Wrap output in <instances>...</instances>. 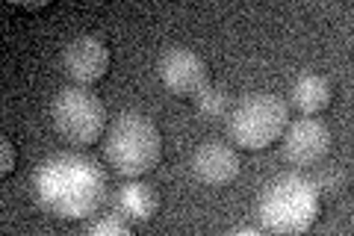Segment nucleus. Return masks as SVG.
Wrapping results in <instances>:
<instances>
[{
	"label": "nucleus",
	"instance_id": "obj_11",
	"mask_svg": "<svg viewBox=\"0 0 354 236\" xmlns=\"http://www.w3.org/2000/svg\"><path fill=\"white\" fill-rule=\"evenodd\" d=\"M334 89L330 80L322 74H301L290 89V107L298 109L301 116H319L330 107Z\"/></svg>",
	"mask_w": 354,
	"mask_h": 236
},
{
	"label": "nucleus",
	"instance_id": "obj_10",
	"mask_svg": "<svg viewBox=\"0 0 354 236\" xmlns=\"http://www.w3.org/2000/svg\"><path fill=\"white\" fill-rule=\"evenodd\" d=\"M115 210H118V216L127 219L130 224H148L160 210V192L142 181H130L118 189Z\"/></svg>",
	"mask_w": 354,
	"mask_h": 236
},
{
	"label": "nucleus",
	"instance_id": "obj_7",
	"mask_svg": "<svg viewBox=\"0 0 354 236\" xmlns=\"http://www.w3.org/2000/svg\"><path fill=\"white\" fill-rule=\"evenodd\" d=\"M281 151L283 160L295 168H310L319 165L330 151V130L325 121L319 118H298L292 125H286L281 136Z\"/></svg>",
	"mask_w": 354,
	"mask_h": 236
},
{
	"label": "nucleus",
	"instance_id": "obj_14",
	"mask_svg": "<svg viewBox=\"0 0 354 236\" xmlns=\"http://www.w3.org/2000/svg\"><path fill=\"white\" fill-rule=\"evenodd\" d=\"M346 172L342 168H325V172H319L316 177H313V183H316V189H319V195H337L342 186H346Z\"/></svg>",
	"mask_w": 354,
	"mask_h": 236
},
{
	"label": "nucleus",
	"instance_id": "obj_9",
	"mask_svg": "<svg viewBox=\"0 0 354 236\" xmlns=\"http://www.w3.org/2000/svg\"><path fill=\"white\" fill-rule=\"evenodd\" d=\"M239 154L227 142H207L192 154V174L207 186H227L239 177Z\"/></svg>",
	"mask_w": 354,
	"mask_h": 236
},
{
	"label": "nucleus",
	"instance_id": "obj_3",
	"mask_svg": "<svg viewBox=\"0 0 354 236\" xmlns=\"http://www.w3.org/2000/svg\"><path fill=\"white\" fill-rule=\"evenodd\" d=\"M319 189L313 177L283 174L260 198V224L272 233H304L319 216Z\"/></svg>",
	"mask_w": 354,
	"mask_h": 236
},
{
	"label": "nucleus",
	"instance_id": "obj_8",
	"mask_svg": "<svg viewBox=\"0 0 354 236\" xmlns=\"http://www.w3.org/2000/svg\"><path fill=\"white\" fill-rule=\"evenodd\" d=\"M62 71L77 86H95L109 71V48L97 36H77L62 51Z\"/></svg>",
	"mask_w": 354,
	"mask_h": 236
},
{
	"label": "nucleus",
	"instance_id": "obj_15",
	"mask_svg": "<svg viewBox=\"0 0 354 236\" xmlns=\"http://www.w3.org/2000/svg\"><path fill=\"white\" fill-rule=\"evenodd\" d=\"M15 168V145L9 142V136L0 139V174L9 177Z\"/></svg>",
	"mask_w": 354,
	"mask_h": 236
},
{
	"label": "nucleus",
	"instance_id": "obj_2",
	"mask_svg": "<svg viewBox=\"0 0 354 236\" xmlns=\"http://www.w3.org/2000/svg\"><path fill=\"white\" fill-rule=\"evenodd\" d=\"M106 163L124 177L148 174L162 156L160 127L142 112H124L106 130Z\"/></svg>",
	"mask_w": 354,
	"mask_h": 236
},
{
	"label": "nucleus",
	"instance_id": "obj_13",
	"mask_svg": "<svg viewBox=\"0 0 354 236\" xmlns=\"http://www.w3.org/2000/svg\"><path fill=\"white\" fill-rule=\"evenodd\" d=\"M127 230H130V221H127V219H121L118 212H115V216L97 219V221H92V224L86 228L88 236H124Z\"/></svg>",
	"mask_w": 354,
	"mask_h": 236
},
{
	"label": "nucleus",
	"instance_id": "obj_4",
	"mask_svg": "<svg viewBox=\"0 0 354 236\" xmlns=\"http://www.w3.org/2000/svg\"><path fill=\"white\" fill-rule=\"evenodd\" d=\"M290 125V104L278 95L254 92L227 112V136L242 151H263L283 136Z\"/></svg>",
	"mask_w": 354,
	"mask_h": 236
},
{
	"label": "nucleus",
	"instance_id": "obj_5",
	"mask_svg": "<svg viewBox=\"0 0 354 236\" xmlns=\"http://www.w3.org/2000/svg\"><path fill=\"white\" fill-rule=\"evenodd\" d=\"M50 116H53V127H57L59 136L68 145H77V148L95 145L106 130L104 100L88 92L86 86L62 89V92L53 98Z\"/></svg>",
	"mask_w": 354,
	"mask_h": 236
},
{
	"label": "nucleus",
	"instance_id": "obj_6",
	"mask_svg": "<svg viewBox=\"0 0 354 236\" xmlns=\"http://www.w3.org/2000/svg\"><path fill=\"white\" fill-rule=\"evenodd\" d=\"M160 83L174 98H195L204 86H209V65L201 53L189 48H169L160 56Z\"/></svg>",
	"mask_w": 354,
	"mask_h": 236
},
{
	"label": "nucleus",
	"instance_id": "obj_1",
	"mask_svg": "<svg viewBox=\"0 0 354 236\" xmlns=\"http://www.w3.org/2000/svg\"><path fill=\"white\" fill-rule=\"evenodd\" d=\"M39 204L59 219H86L104 204L106 181L101 165L80 154H57L32 177Z\"/></svg>",
	"mask_w": 354,
	"mask_h": 236
},
{
	"label": "nucleus",
	"instance_id": "obj_12",
	"mask_svg": "<svg viewBox=\"0 0 354 236\" xmlns=\"http://www.w3.org/2000/svg\"><path fill=\"white\" fill-rule=\"evenodd\" d=\"M192 104L195 109L201 112L204 118H221V116H227L230 112V95L225 92V89H218V86H204L201 92H198L192 98Z\"/></svg>",
	"mask_w": 354,
	"mask_h": 236
}]
</instances>
